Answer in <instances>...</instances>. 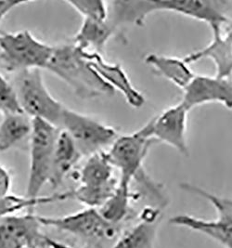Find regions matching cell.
Returning <instances> with one entry per match:
<instances>
[{
    "mask_svg": "<svg viewBox=\"0 0 232 248\" xmlns=\"http://www.w3.org/2000/svg\"><path fill=\"white\" fill-rule=\"evenodd\" d=\"M27 3H30L28 1H16V0H7V1H2L0 0V17L1 16H7V14L9 12H11L13 9L22 6V5H25Z\"/></svg>",
    "mask_w": 232,
    "mask_h": 248,
    "instance_id": "cell-24",
    "label": "cell"
},
{
    "mask_svg": "<svg viewBox=\"0 0 232 248\" xmlns=\"http://www.w3.org/2000/svg\"><path fill=\"white\" fill-rule=\"evenodd\" d=\"M14 88L23 113L32 119H41L61 127L65 107L46 89L41 70L34 69L18 73Z\"/></svg>",
    "mask_w": 232,
    "mask_h": 248,
    "instance_id": "cell-6",
    "label": "cell"
},
{
    "mask_svg": "<svg viewBox=\"0 0 232 248\" xmlns=\"http://www.w3.org/2000/svg\"><path fill=\"white\" fill-rule=\"evenodd\" d=\"M89 54L74 43L54 46L46 69L65 82L81 99L113 94L114 91L89 64Z\"/></svg>",
    "mask_w": 232,
    "mask_h": 248,
    "instance_id": "cell-1",
    "label": "cell"
},
{
    "mask_svg": "<svg viewBox=\"0 0 232 248\" xmlns=\"http://www.w3.org/2000/svg\"><path fill=\"white\" fill-rule=\"evenodd\" d=\"M213 37L204 47L191 52L185 61L188 64L209 59L216 66V77L231 78L232 75V20L224 26H211Z\"/></svg>",
    "mask_w": 232,
    "mask_h": 248,
    "instance_id": "cell-12",
    "label": "cell"
},
{
    "mask_svg": "<svg viewBox=\"0 0 232 248\" xmlns=\"http://www.w3.org/2000/svg\"><path fill=\"white\" fill-rule=\"evenodd\" d=\"M89 64L113 91H119L126 102L134 108H141L145 104V97L138 91L128 78L125 71L118 63L106 62L103 57L96 53H89Z\"/></svg>",
    "mask_w": 232,
    "mask_h": 248,
    "instance_id": "cell-15",
    "label": "cell"
},
{
    "mask_svg": "<svg viewBox=\"0 0 232 248\" xmlns=\"http://www.w3.org/2000/svg\"><path fill=\"white\" fill-rule=\"evenodd\" d=\"M139 196V193L131 192V184L119 181L114 193L98 210L107 221L124 225L131 216V201Z\"/></svg>",
    "mask_w": 232,
    "mask_h": 248,
    "instance_id": "cell-19",
    "label": "cell"
},
{
    "mask_svg": "<svg viewBox=\"0 0 232 248\" xmlns=\"http://www.w3.org/2000/svg\"><path fill=\"white\" fill-rule=\"evenodd\" d=\"M114 170L104 151L88 157L85 165L77 172L78 186L70 191L72 199L89 208L99 209L118 186L119 180L114 175Z\"/></svg>",
    "mask_w": 232,
    "mask_h": 248,
    "instance_id": "cell-4",
    "label": "cell"
},
{
    "mask_svg": "<svg viewBox=\"0 0 232 248\" xmlns=\"http://www.w3.org/2000/svg\"><path fill=\"white\" fill-rule=\"evenodd\" d=\"M39 216L28 211L0 219V248H48L57 241L41 231Z\"/></svg>",
    "mask_w": 232,
    "mask_h": 248,
    "instance_id": "cell-10",
    "label": "cell"
},
{
    "mask_svg": "<svg viewBox=\"0 0 232 248\" xmlns=\"http://www.w3.org/2000/svg\"><path fill=\"white\" fill-rule=\"evenodd\" d=\"M84 19L106 21L109 18V3L100 0H70L65 1Z\"/></svg>",
    "mask_w": 232,
    "mask_h": 248,
    "instance_id": "cell-21",
    "label": "cell"
},
{
    "mask_svg": "<svg viewBox=\"0 0 232 248\" xmlns=\"http://www.w3.org/2000/svg\"><path fill=\"white\" fill-rule=\"evenodd\" d=\"M5 17H6V16H1V17H0V23L3 21V19H4Z\"/></svg>",
    "mask_w": 232,
    "mask_h": 248,
    "instance_id": "cell-28",
    "label": "cell"
},
{
    "mask_svg": "<svg viewBox=\"0 0 232 248\" xmlns=\"http://www.w3.org/2000/svg\"><path fill=\"white\" fill-rule=\"evenodd\" d=\"M2 118H3V113L0 112V124H1V121H2Z\"/></svg>",
    "mask_w": 232,
    "mask_h": 248,
    "instance_id": "cell-27",
    "label": "cell"
},
{
    "mask_svg": "<svg viewBox=\"0 0 232 248\" xmlns=\"http://www.w3.org/2000/svg\"><path fill=\"white\" fill-rule=\"evenodd\" d=\"M83 155L71 136L65 130H60L56 140L52 174L49 184L57 188L74 170Z\"/></svg>",
    "mask_w": 232,
    "mask_h": 248,
    "instance_id": "cell-18",
    "label": "cell"
},
{
    "mask_svg": "<svg viewBox=\"0 0 232 248\" xmlns=\"http://www.w3.org/2000/svg\"><path fill=\"white\" fill-rule=\"evenodd\" d=\"M61 126L76 142L83 156H91L111 146L119 137L114 128L86 114L65 108Z\"/></svg>",
    "mask_w": 232,
    "mask_h": 248,
    "instance_id": "cell-9",
    "label": "cell"
},
{
    "mask_svg": "<svg viewBox=\"0 0 232 248\" xmlns=\"http://www.w3.org/2000/svg\"><path fill=\"white\" fill-rule=\"evenodd\" d=\"M117 33L109 18L106 21L84 19L74 38V44L86 52L102 56L106 45Z\"/></svg>",
    "mask_w": 232,
    "mask_h": 248,
    "instance_id": "cell-16",
    "label": "cell"
},
{
    "mask_svg": "<svg viewBox=\"0 0 232 248\" xmlns=\"http://www.w3.org/2000/svg\"><path fill=\"white\" fill-rule=\"evenodd\" d=\"M33 130V119L26 113H4L0 124V152L9 151Z\"/></svg>",
    "mask_w": 232,
    "mask_h": 248,
    "instance_id": "cell-20",
    "label": "cell"
},
{
    "mask_svg": "<svg viewBox=\"0 0 232 248\" xmlns=\"http://www.w3.org/2000/svg\"><path fill=\"white\" fill-rule=\"evenodd\" d=\"M156 141L153 136L151 120L139 130L118 137L107 152L114 169L120 171L119 181L131 184L138 181L144 189L155 196L161 191L159 184L152 181L144 172L143 163Z\"/></svg>",
    "mask_w": 232,
    "mask_h": 248,
    "instance_id": "cell-2",
    "label": "cell"
},
{
    "mask_svg": "<svg viewBox=\"0 0 232 248\" xmlns=\"http://www.w3.org/2000/svg\"><path fill=\"white\" fill-rule=\"evenodd\" d=\"M145 62L153 68L156 75L171 82L182 91L187 89L196 77L184 58L151 53L146 56Z\"/></svg>",
    "mask_w": 232,
    "mask_h": 248,
    "instance_id": "cell-17",
    "label": "cell"
},
{
    "mask_svg": "<svg viewBox=\"0 0 232 248\" xmlns=\"http://www.w3.org/2000/svg\"><path fill=\"white\" fill-rule=\"evenodd\" d=\"M60 128L41 119H33V130L30 136V168L25 196L39 198L46 184H49L56 140Z\"/></svg>",
    "mask_w": 232,
    "mask_h": 248,
    "instance_id": "cell-8",
    "label": "cell"
},
{
    "mask_svg": "<svg viewBox=\"0 0 232 248\" xmlns=\"http://www.w3.org/2000/svg\"><path fill=\"white\" fill-rule=\"evenodd\" d=\"M179 186L183 191L208 201L216 209L217 217L207 220L190 215H177L170 218L169 223L209 237L223 248H232V209L225 203L223 197L188 182L181 183Z\"/></svg>",
    "mask_w": 232,
    "mask_h": 248,
    "instance_id": "cell-7",
    "label": "cell"
},
{
    "mask_svg": "<svg viewBox=\"0 0 232 248\" xmlns=\"http://www.w3.org/2000/svg\"><path fill=\"white\" fill-rule=\"evenodd\" d=\"M53 50L28 30L0 34V60L8 72L46 69Z\"/></svg>",
    "mask_w": 232,
    "mask_h": 248,
    "instance_id": "cell-5",
    "label": "cell"
},
{
    "mask_svg": "<svg viewBox=\"0 0 232 248\" xmlns=\"http://www.w3.org/2000/svg\"><path fill=\"white\" fill-rule=\"evenodd\" d=\"M160 206L145 207L136 225L122 232L111 248H156V238L161 224Z\"/></svg>",
    "mask_w": 232,
    "mask_h": 248,
    "instance_id": "cell-14",
    "label": "cell"
},
{
    "mask_svg": "<svg viewBox=\"0 0 232 248\" xmlns=\"http://www.w3.org/2000/svg\"><path fill=\"white\" fill-rule=\"evenodd\" d=\"M180 102L188 111L207 103H219L232 109V78L196 75L183 91V98Z\"/></svg>",
    "mask_w": 232,
    "mask_h": 248,
    "instance_id": "cell-13",
    "label": "cell"
},
{
    "mask_svg": "<svg viewBox=\"0 0 232 248\" xmlns=\"http://www.w3.org/2000/svg\"><path fill=\"white\" fill-rule=\"evenodd\" d=\"M0 112L3 113H23L13 85L0 73Z\"/></svg>",
    "mask_w": 232,
    "mask_h": 248,
    "instance_id": "cell-22",
    "label": "cell"
},
{
    "mask_svg": "<svg viewBox=\"0 0 232 248\" xmlns=\"http://www.w3.org/2000/svg\"><path fill=\"white\" fill-rule=\"evenodd\" d=\"M225 203H227L232 209V198H227V197H223Z\"/></svg>",
    "mask_w": 232,
    "mask_h": 248,
    "instance_id": "cell-26",
    "label": "cell"
},
{
    "mask_svg": "<svg viewBox=\"0 0 232 248\" xmlns=\"http://www.w3.org/2000/svg\"><path fill=\"white\" fill-rule=\"evenodd\" d=\"M42 226L75 237L86 248H111L122 233L123 225L107 221L96 208H85L62 217L39 216Z\"/></svg>",
    "mask_w": 232,
    "mask_h": 248,
    "instance_id": "cell-3",
    "label": "cell"
},
{
    "mask_svg": "<svg viewBox=\"0 0 232 248\" xmlns=\"http://www.w3.org/2000/svg\"><path fill=\"white\" fill-rule=\"evenodd\" d=\"M11 173L6 168L0 165V199L11 194Z\"/></svg>",
    "mask_w": 232,
    "mask_h": 248,
    "instance_id": "cell-23",
    "label": "cell"
},
{
    "mask_svg": "<svg viewBox=\"0 0 232 248\" xmlns=\"http://www.w3.org/2000/svg\"><path fill=\"white\" fill-rule=\"evenodd\" d=\"M188 109L181 103L168 107L151 119L153 136L157 142L173 147L185 156H188L187 126Z\"/></svg>",
    "mask_w": 232,
    "mask_h": 248,
    "instance_id": "cell-11",
    "label": "cell"
},
{
    "mask_svg": "<svg viewBox=\"0 0 232 248\" xmlns=\"http://www.w3.org/2000/svg\"><path fill=\"white\" fill-rule=\"evenodd\" d=\"M71 248V247H69V246H66V245H63V244H62V243H59V242H57V244H56L54 247H52V248Z\"/></svg>",
    "mask_w": 232,
    "mask_h": 248,
    "instance_id": "cell-25",
    "label": "cell"
}]
</instances>
